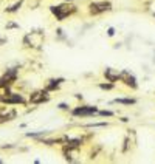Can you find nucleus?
Instances as JSON below:
<instances>
[{
  "mask_svg": "<svg viewBox=\"0 0 155 164\" xmlns=\"http://www.w3.org/2000/svg\"><path fill=\"white\" fill-rule=\"evenodd\" d=\"M59 108H61V110H67V108H68V105H67V104H61V105H59Z\"/></svg>",
  "mask_w": 155,
  "mask_h": 164,
  "instance_id": "obj_15",
  "label": "nucleus"
},
{
  "mask_svg": "<svg viewBox=\"0 0 155 164\" xmlns=\"http://www.w3.org/2000/svg\"><path fill=\"white\" fill-rule=\"evenodd\" d=\"M5 44V39H0V45H3Z\"/></svg>",
  "mask_w": 155,
  "mask_h": 164,
  "instance_id": "obj_16",
  "label": "nucleus"
},
{
  "mask_svg": "<svg viewBox=\"0 0 155 164\" xmlns=\"http://www.w3.org/2000/svg\"><path fill=\"white\" fill-rule=\"evenodd\" d=\"M65 2H71V0H65Z\"/></svg>",
  "mask_w": 155,
  "mask_h": 164,
  "instance_id": "obj_17",
  "label": "nucleus"
},
{
  "mask_svg": "<svg viewBox=\"0 0 155 164\" xmlns=\"http://www.w3.org/2000/svg\"><path fill=\"white\" fill-rule=\"evenodd\" d=\"M22 2H23V0H20V2H17L16 5H13L11 8H6V13H16L20 6H22Z\"/></svg>",
  "mask_w": 155,
  "mask_h": 164,
  "instance_id": "obj_11",
  "label": "nucleus"
},
{
  "mask_svg": "<svg viewBox=\"0 0 155 164\" xmlns=\"http://www.w3.org/2000/svg\"><path fill=\"white\" fill-rule=\"evenodd\" d=\"M0 162H2V159H0Z\"/></svg>",
  "mask_w": 155,
  "mask_h": 164,
  "instance_id": "obj_18",
  "label": "nucleus"
},
{
  "mask_svg": "<svg viewBox=\"0 0 155 164\" xmlns=\"http://www.w3.org/2000/svg\"><path fill=\"white\" fill-rule=\"evenodd\" d=\"M62 82H64V79H62V77H59V79H51V80H50V84L47 85V88H45V90H47V92H53V90H56V88L62 84Z\"/></svg>",
  "mask_w": 155,
  "mask_h": 164,
  "instance_id": "obj_9",
  "label": "nucleus"
},
{
  "mask_svg": "<svg viewBox=\"0 0 155 164\" xmlns=\"http://www.w3.org/2000/svg\"><path fill=\"white\" fill-rule=\"evenodd\" d=\"M115 102H116V104H126V105H133V104H135L137 101H135V99H132V98H130V99H123V98H116V99H115Z\"/></svg>",
  "mask_w": 155,
  "mask_h": 164,
  "instance_id": "obj_10",
  "label": "nucleus"
},
{
  "mask_svg": "<svg viewBox=\"0 0 155 164\" xmlns=\"http://www.w3.org/2000/svg\"><path fill=\"white\" fill-rule=\"evenodd\" d=\"M99 87H101L102 90H112L115 85H113V84H99Z\"/></svg>",
  "mask_w": 155,
  "mask_h": 164,
  "instance_id": "obj_12",
  "label": "nucleus"
},
{
  "mask_svg": "<svg viewBox=\"0 0 155 164\" xmlns=\"http://www.w3.org/2000/svg\"><path fill=\"white\" fill-rule=\"evenodd\" d=\"M98 113V108L96 107H92V105H82V107H76L73 110V115L74 116H92Z\"/></svg>",
  "mask_w": 155,
  "mask_h": 164,
  "instance_id": "obj_3",
  "label": "nucleus"
},
{
  "mask_svg": "<svg viewBox=\"0 0 155 164\" xmlns=\"http://www.w3.org/2000/svg\"><path fill=\"white\" fill-rule=\"evenodd\" d=\"M70 6H65V5H59V6H50V11L56 16V19L59 22H62L67 16H70L73 11H74V6H71V10H68Z\"/></svg>",
  "mask_w": 155,
  "mask_h": 164,
  "instance_id": "obj_1",
  "label": "nucleus"
},
{
  "mask_svg": "<svg viewBox=\"0 0 155 164\" xmlns=\"http://www.w3.org/2000/svg\"><path fill=\"white\" fill-rule=\"evenodd\" d=\"M48 101V92H36L31 95L30 98V102L31 104H41V102H47Z\"/></svg>",
  "mask_w": 155,
  "mask_h": 164,
  "instance_id": "obj_5",
  "label": "nucleus"
},
{
  "mask_svg": "<svg viewBox=\"0 0 155 164\" xmlns=\"http://www.w3.org/2000/svg\"><path fill=\"white\" fill-rule=\"evenodd\" d=\"M16 79H17V70L11 68V70H8L3 74V77H0V85H10V84H13Z\"/></svg>",
  "mask_w": 155,
  "mask_h": 164,
  "instance_id": "obj_4",
  "label": "nucleus"
},
{
  "mask_svg": "<svg viewBox=\"0 0 155 164\" xmlns=\"http://www.w3.org/2000/svg\"><path fill=\"white\" fill-rule=\"evenodd\" d=\"M3 101L6 104H23L25 99L20 95H6V98H3Z\"/></svg>",
  "mask_w": 155,
  "mask_h": 164,
  "instance_id": "obj_6",
  "label": "nucleus"
},
{
  "mask_svg": "<svg viewBox=\"0 0 155 164\" xmlns=\"http://www.w3.org/2000/svg\"><path fill=\"white\" fill-rule=\"evenodd\" d=\"M107 34H109V36L112 37V36L115 34V28H109V31H107Z\"/></svg>",
  "mask_w": 155,
  "mask_h": 164,
  "instance_id": "obj_14",
  "label": "nucleus"
},
{
  "mask_svg": "<svg viewBox=\"0 0 155 164\" xmlns=\"http://www.w3.org/2000/svg\"><path fill=\"white\" fill-rule=\"evenodd\" d=\"M98 113H99L101 116H113V113H112V111H109V110H101V111L98 110Z\"/></svg>",
  "mask_w": 155,
  "mask_h": 164,
  "instance_id": "obj_13",
  "label": "nucleus"
},
{
  "mask_svg": "<svg viewBox=\"0 0 155 164\" xmlns=\"http://www.w3.org/2000/svg\"><path fill=\"white\" fill-rule=\"evenodd\" d=\"M121 76L124 77L126 85H129V87H132V88H137V80H135V77H133L129 71H123V74H121Z\"/></svg>",
  "mask_w": 155,
  "mask_h": 164,
  "instance_id": "obj_7",
  "label": "nucleus"
},
{
  "mask_svg": "<svg viewBox=\"0 0 155 164\" xmlns=\"http://www.w3.org/2000/svg\"><path fill=\"white\" fill-rule=\"evenodd\" d=\"M110 10H112V3H110V2H107V0L90 3V13H92L93 16H96V14H102V13L110 11Z\"/></svg>",
  "mask_w": 155,
  "mask_h": 164,
  "instance_id": "obj_2",
  "label": "nucleus"
},
{
  "mask_svg": "<svg viewBox=\"0 0 155 164\" xmlns=\"http://www.w3.org/2000/svg\"><path fill=\"white\" fill-rule=\"evenodd\" d=\"M104 76H105V79H109L110 82H115V80H118V79L121 77V74H120L118 71H113L112 68H107V70L104 71Z\"/></svg>",
  "mask_w": 155,
  "mask_h": 164,
  "instance_id": "obj_8",
  "label": "nucleus"
}]
</instances>
